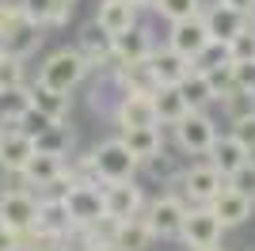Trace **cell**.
Returning <instances> with one entry per match:
<instances>
[{"label": "cell", "instance_id": "obj_7", "mask_svg": "<svg viewBox=\"0 0 255 251\" xmlns=\"http://www.w3.org/2000/svg\"><path fill=\"white\" fill-rule=\"evenodd\" d=\"M111 126L118 133L133 129V126H160L156 122V107H152V92H118V99L107 111Z\"/></svg>", "mask_w": 255, "mask_h": 251}, {"label": "cell", "instance_id": "obj_42", "mask_svg": "<svg viewBox=\"0 0 255 251\" xmlns=\"http://www.w3.org/2000/svg\"><path fill=\"white\" fill-rule=\"evenodd\" d=\"M221 4H229L233 11H240V15H248V11L255 8V0H221Z\"/></svg>", "mask_w": 255, "mask_h": 251}, {"label": "cell", "instance_id": "obj_8", "mask_svg": "<svg viewBox=\"0 0 255 251\" xmlns=\"http://www.w3.org/2000/svg\"><path fill=\"white\" fill-rule=\"evenodd\" d=\"M225 236V225L217 221L210 206H187V217H183V229H179V244L187 251L194 248H210V244H221Z\"/></svg>", "mask_w": 255, "mask_h": 251}, {"label": "cell", "instance_id": "obj_9", "mask_svg": "<svg viewBox=\"0 0 255 251\" xmlns=\"http://www.w3.org/2000/svg\"><path fill=\"white\" fill-rule=\"evenodd\" d=\"M38 221V194L27 187H4L0 190V225L11 232H27Z\"/></svg>", "mask_w": 255, "mask_h": 251}, {"label": "cell", "instance_id": "obj_5", "mask_svg": "<svg viewBox=\"0 0 255 251\" xmlns=\"http://www.w3.org/2000/svg\"><path fill=\"white\" fill-rule=\"evenodd\" d=\"M61 206L73 221V232L76 229H88L92 221H99L107 213L103 209V183H69L61 190Z\"/></svg>", "mask_w": 255, "mask_h": 251}, {"label": "cell", "instance_id": "obj_36", "mask_svg": "<svg viewBox=\"0 0 255 251\" xmlns=\"http://www.w3.org/2000/svg\"><path fill=\"white\" fill-rule=\"evenodd\" d=\"M27 80V61H15V57H0V88H8V84H23Z\"/></svg>", "mask_w": 255, "mask_h": 251}, {"label": "cell", "instance_id": "obj_31", "mask_svg": "<svg viewBox=\"0 0 255 251\" xmlns=\"http://www.w3.org/2000/svg\"><path fill=\"white\" fill-rule=\"evenodd\" d=\"M217 103H221L225 122H236V118H244V115H255V92H244V88H233V92L221 95Z\"/></svg>", "mask_w": 255, "mask_h": 251}, {"label": "cell", "instance_id": "obj_2", "mask_svg": "<svg viewBox=\"0 0 255 251\" xmlns=\"http://www.w3.org/2000/svg\"><path fill=\"white\" fill-rule=\"evenodd\" d=\"M164 129L171 133V145H175V152H183V156H206L210 145H213V137L221 133L210 111H191L187 118H179L175 126H164Z\"/></svg>", "mask_w": 255, "mask_h": 251}, {"label": "cell", "instance_id": "obj_45", "mask_svg": "<svg viewBox=\"0 0 255 251\" xmlns=\"http://www.w3.org/2000/svg\"><path fill=\"white\" fill-rule=\"evenodd\" d=\"M194 251H229L225 244H210V248H194Z\"/></svg>", "mask_w": 255, "mask_h": 251}, {"label": "cell", "instance_id": "obj_44", "mask_svg": "<svg viewBox=\"0 0 255 251\" xmlns=\"http://www.w3.org/2000/svg\"><path fill=\"white\" fill-rule=\"evenodd\" d=\"M92 251H122L118 244H99V248H92Z\"/></svg>", "mask_w": 255, "mask_h": 251}, {"label": "cell", "instance_id": "obj_37", "mask_svg": "<svg viewBox=\"0 0 255 251\" xmlns=\"http://www.w3.org/2000/svg\"><path fill=\"white\" fill-rule=\"evenodd\" d=\"M229 133H233L248 152H255V115H244V118H236V122H229Z\"/></svg>", "mask_w": 255, "mask_h": 251}, {"label": "cell", "instance_id": "obj_28", "mask_svg": "<svg viewBox=\"0 0 255 251\" xmlns=\"http://www.w3.org/2000/svg\"><path fill=\"white\" fill-rule=\"evenodd\" d=\"M179 92H183V99L191 103V111H210V107L217 103V95H213V88H210V80H206L202 69H191V73L183 76Z\"/></svg>", "mask_w": 255, "mask_h": 251}, {"label": "cell", "instance_id": "obj_35", "mask_svg": "<svg viewBox=\"0 0 255 251\" xmlns=\"http://www.w3.org/2000/svg\"><path fill=\"white\" fill-rule=\"evenodd\" d=\"M229 187H236L240 194H248V198H255V152L244 160V164L236 167L233 175H229Z\"/></svg>", "mask_w": 255, "mask_h": 251}, {"label": "cell", "instance_id": "obj_20", "mask_svg": "<svg viewBox=\"0 0 255 251\" xmlns=\"http://www.w3.org/2000/svg\"><path fill=\"white\" fill-rule=\"evenodd\" d=\"M149 65H152V76H156V84H179L183 76L194 69L191 57H183V53H175L171 46H160L149 53Z\"/></svg>", "mask_w": 255, "mask_h": 251}, {"label": "cell", "instance_id": "obj_10", "mask_svg": "<svg viewBox=\"0 0 255 251\" xmlns=\"http://www.w3.org/2000/svg\"><path fill=\"white\" fill-rule=\"evenodd\" d=\"M73 46L84 53L88 73H107V69L115 65V38H111L96 19H88L84 27H80V34H76Z\"/></svg>", "mask_w": 255, "mask_h": 251}, {"label": "cell", "instance_id": "obj_30", "mask_svg": "<svg viewBox=\"0 0 255 251\" xmlns=\"http://www.w3.org/2000/svg\"><path fill=\"white\" fill-rule=\"evenodd\" d=\"M206 0H156L152 11H156L164 23H175V19H191V15H202Z\"/></svg>", "mask_w": 255, "mask_h": 251}, {"label": "cell", "instance_id": "obj_24", "mask_svg": "<svg viewBox=\"0 0 255 251\" xmlns=\"http://www.w3.org/2000/svg\"><path fill=\"white\" fill-rule=\"evenodd\" d=\"M73 148H76V129L69 126V118H65V122H50L46 129H38V133H34V152L69 156Z\"/></svg>", "mask_w": 255, "mask_h": 251}, {"label": "cell", "instance_id": "obj_22", "mask_svg": "<svg viewBox=\"0 0 255 251\" xmlns=\"http://www.w3.org/2000/svg\"><path fill=\"white\" fill-rule=\"evenodd\" d=\"M248 156H252V152H248V148L240 145L233 133H217V137H213V145H210V152H206V160H210V164L217 167L225 179L233 175V171L244 164Z\"/></svg>", "mask_w": 255, "mask_h": 251}, {"label": "cell", "instance_id": "obj_19", "mask_svg": "<svg viewBox=\"0 0 255 251\" xmlns=\"http://www.w3.org/2000/svg\"><path fill=\"white\" fill-rule=\"evenodd\" d=\"M92 19H96L99 27L111 34V38H115V34L129 31V27L141 19V11L133 8L129 0H99V8H96V15H92Z\"/></svg>", "mask_w": 255, "mask_h": 251}, {"label": "cell", "instance_id": "obj_16", "mask_svg": "<svg viewBox=\"0 0 255 251\" xmlns=\"http://www.w3.org/2000/svg\"><path fill=\"white\" fill-rule=\"evenodd\" d=\"M156 50V34L145 23H133L129 31L115 34V61H149V53Z\"/></svg>", "mask_w": 255, "mask_h": 251}, {"label": "cell", "instance_id": "obj_6", "mask_svg": "<svg viewBox=\"0 0 255 251\" xmlns=\"http://www.w3.org/2000/svg\"><path fill=\"white\" fill-rule=\"evenodd\" d=\"M183 217H187V202L175 194V190H164L152 202H145V221L156 240H179Z\"/></svg>", "mask_w": 255, "mask_h": 251}, {"label": "cell", "instance_id": "obj_48", "mask_svg": "<svg viewBox=\"0 0 255 251\" xmlns=\"http://www.w3.org/2000/svg\"><path fill=\"white\" fill-rule=\"evenodd\" d=\"M73 251H84V248H73Z\"/></svg>", "mask_w": 255, "mask_h": 251}, {"label": "cell", "instance_id": "obj_38", "mask_svg": "<svg viewBox=\"0 0 255 251\" xmlns=\"http://www.w3.org/2000/svg\"><path fill=\"white\" fill-rule=\"evenodd\" d=\"M23 19H27V15H23L19 0H0V38H4L8 31H15Z\"/></svg>", "mask_w": 255, "mask_h": 251}, {"label": "cell", "instance_id": "obj_29", "mask_svg": "<svg viewBox=\"0 0 255 251\" xmlns=\"http://www.w3.org/2000/svg\"><path fill=\"white\" fill-rule=\"evenodd\" d=\"M27 111H31V80L0 88V115L8 118V122H19Z\"/></svg>", "mask_w": 255, "mask_h": 251}, {"label": "cell", "instance_id": "obj_41", "mask_svg": "<svg viewBox=\"0 0 255 251\" xmlns=\"http://www.w3.org/2000/svg\"><path fill=\"white\" fill-rule=\"evenodd\" d=\"M0 251H23L19 232H11L8 225H0Z\"/></svg>", "mask_w": 255, "mask_h": 251}, {"label": "cell", "instance_id": "obj_21", "mask_svg": "<svg viewBox=\"0 0 255 251\" xmlns=\"http://www.w3.org/2000/svg\"><path fill=\"white\" fill-rule=\"evenodd\" d=\"M152 107H156L160 126H175L179 118L191 115V103L183 99L179 84H156V88H152Z\"/></svg>", "mask_w": 255, "mask_h": 251}, {"label": "cell", "instance_id": "obj_32", "mask_svg": "<svg viewBox=\"0 0 255 251\" xmlns=\"http://www.w3.org/2000/svg\"><path fill=\"white\" fill-rule=\"evenodd\" d=\"M23 15L31 23H38L42 31H57V4L53 0H19Z\"/></svg>", "mask_w": 255, "mask_h": 251}, {"label": "cell", "instance_id": "obj_11", "mask_svg": "<svg viewBox=\"0 0 255 251\" xmlns=\"http://www.w3.org/2000/svg\"><path fill=\"white\" fill-rule=\"evenodd\" d=\"M145 187H137V179H122V183H103V209L107 217L126 221L145 209Z\"/></svg>", "mask_w": 255, "mask_h": 251}, {"label": "cell", "instance_id": "obj_47", "mask_svg": "<svg viewBox=\"0 0 255 251\" xmlns=\"http://www.w3.org/2000/svg\"><path fill=\"white\" fill-rule=\"evenodd\" d=\"M248 23H252V27H255V8H252V11H248Z\"/></svg>", "mask_w": 255, "mask_h": 251}, {"label": "cell", "instance_id": "obj_17", "mask_svg": "<svg viewBox=\"0 0 255 251\" xmlns=\"http://www.w3.org/2000/svg\"><path fill=\"white\" fill-rule=\"evenodd\" d=\"M34 156V137L19 126L0 133V171H23L27 160Z\"/></svg>", "mask_w": 255, "mask_h": 251}, {"label": "cell", "instance_id": "obj_15", "mask_svg": "<svg viewBox=\"0 0 255 251\" xmlns=\"http://www.w3.org/2000/svg\"><path fill=\"white\" fill-rule=\"evenodd\" d=\"M34 229L50 236V240H69L73 236V221L65 213L61 206V194H38V221H34Z\"/></svg>", "mask_w": 255, "mask_h": 251}, {"label": "cell", "instance_id": "obj_49", "mask_svg": "<svg viewBox=\"0 0 255 251\" xmlns=\"http://www.w3.org/2000/svg\"><path fill=\"white\" fill-rule=\"evenodd\" d=\"M248 251H252V248H248Z\"/></svg>", "mask_w": 255, "mask_h": 251}, {"label": "cell", "instance_id": "obj_46", "mask_svg": "<svg viewBox=\"0 0 255 251\" xmlns=\"http://www.w3.org/2000/svg\"><path fill=\"white\" fill-rule=\"evenodd\" d=\"M11 126H15V122H8V118L0 115V133H4V129H11Z\"/></svg>", "mask_w": 255, "mask_h": 251}, {"label": "cell", "instance_id": "obj_25", "mask_svg": "<svg viewBox=\"0 0 255 251\" xmlns=\"http://www.w3.org/2000/svg\"><path fill=\"white\" fill-rule=\"evenodd\" d=\"M179 171H183V164L175 152H168V145L160 152H152V156H141V167H137V175H145L149 183H160V187H171L179 179Z\"/></svg>", "mask_w": 255, "mask_h": 251}, {"label": "cell", "instance_id": "obj_18", "mask_svg": "<svg viewBox=\"0 0 255 251\" xmlns=\"http://www.w3.org/2000/svg\"><path fill=\"white\" fill-rule=\"evenodd\" d=\"M202 23H206V31H210V38L229 42L233 34H240L248 27V15L233 11L229 4H221V0H213V4H206V8H202Z\"/></svg>", "mask_w": 255, "mask_h": 251}, {"label": "cell", "instance_id": "obj_13", "mask_svg": "<svg viewBox=\"0 0 255 251\" xmlns=\"http://www.w3.org/2000/svg\"><path fill=\"white\" fill-rule=\"evenodd\" d=\"M206 206L217 213V221H221L225 229H240V225H248L252 221V209H255V198H248V194H240L236 187H229V179H225V187L213 194Z\"/></svg>", "mask_w": 255, "mask_h": 251}, {"label": "cell", "instance_id": "obj_43", "mask_svg": "<svg viewBox=\"0 0 255 251\" xmlns=\"http://www.w3.org/2000/svg\"><path fill=\"white\" fill-rule=\"evenodd\" d=\"M129 4H133L137 11H152V4H156V0H129Z\"/></svg>", "mask_w": 255, "mask_h": 251}, {"label": "cell", "instance_id": "obj_40", "mask_svg": "<svg viewBox=\"0 0 255 251\" xmlns=\"http://www.w3.org/2000/svg\"><path fill=\"white\" fill-rule=\"evenodd\" d=\"M53 4H57V31H61V27H69V19H73L80 0H53Z\"/></svg>", "mask_w": 255, "mask_h": 251}, {"label": "cell", "instance_id": "obj_12", "mask_svg": "<svg viewBox=\"0 0 255 251\" xmlns=\"http://www.w3.org/2000/svg\"><path fill=\"white\" fill-rule=\"evenodd\" d=\"M164 46H171L175 53H183V57H198V53L210 46V31H206L202 15H191V19H175L168 23V34H164Z\"/></svg>", "mask_w": 255, "mask_h": 251}, {"label": "cell", "instance_id": "obj_26", "mask_svg": "<svg viewBox=\"0 0 255 251\" xmlns=\"http://www.w3.org/2000/svg\"><path fill=\"white\" fill-rule=\"evenodd\" d=\"M31 107L42 111L50 122H65L69 111H73V95L69 92H53V88H46V84L31 80Z\"/></svg>", "mask_w": 255, "mask_h": 251}, {"label": "cell", "instance_id": "obj_27", "mask_svg": "<svg viewBox=\"0 0 255 251\" xmlns=\"http://www.w3.org/2000/svg\"><path fill=\"white\" fill-rule=\"evenodd\" d=\"M122 141H126V148L133 152V156H152V152H160V148L168 145V129L164 126H133V129H122Z\"/></svg>", "mask_w": 255, "mask_h": 251}, {"label": "cell", "instance_id": "obj_34", "mask_svg": "<svg viewBox=\"0 0 255 251\" xmlns=\"http://www.w3.org/2000/svg\"><path fill=\"white\" fill-rule=\"evenodd\" d=\"M225 46H229V61H252V57H255V27L248 23L244 31L233 34Z\"/></svg>", "mask_w": 255, "mask_h": 251}, {"label": "cell", "instance_id": "obj_23", "mask_svg": "<svg viewBox=\"0 0 255 251\" xmlns=\"http://www.w3.org/2000/svg\"><path fill=\"white\" fill-rule=\"evenodd\" d=\"M115 244H118L122 251H149L152 244H156V236H152V229H149V221H145V209H141V213H133V217H126V221H118Z\"/></svg>", "mask_w": 255, "mask_h": 251}, {"label": "cell", "instance_id": "obj_39", "mask_svg": "<svg viewBox=\"0 0 255 251\" xmlns=\"http://www.w3.org/2000/svg\"><path fill=\"white\" fill-rule=\"evenodd\" d=\"M233 80H236V88L255 92V57L252 61H233Z\"/></svg>", "mask_w": 255, "mask_h": 251}, {"label": "cell", "instance_id": "obj_14", "mask_svg": "<svg viewBox=\"0 0 255 251\" xmlns=\"http://www.w3.org/2000/svg\"><path fill=\"white\" fill-rule=\"evenodd\" d=\"M46 46V31L38 27V23L23 19L15 31H8L4 38H0V50L8 53V57H15V61H31V57H38V50Z\"/></svg>", "mask_w": 255, "mask_h": 251}, {"label": "cell", "instance_id": "obj_1", "mask_svg": "<svg viewBox=\"0 0 255 251\" xmlns=\"http://www.w3.org/2000/svg\"><path fill=\"white\" fill-rule=\"evenodd\" d=\"M88 76H92V73H88L84 53L76 50V46H57V50H50L42 57L34 80L46 84V88H53V92H69V95H73L80 84H88Z\"/></svg>", "mask_w": 255, "mask_h": 251}, {"label": "cell", "instance_id": "obj_33", "mask_svg": "<svg viewBox=\"0 0 255 251\" xmlns=\"http://www.w3.org/2000/svg\"><path fill=\"white\" fill-rule=\"evenodd\" d=\"M206 73V80H210V88H213V95L221 99V95H229L236 88V80H233V61H217V65H210V69H202Z\"/></svg>", "mask_w": 255, "mask_h": 251}, {"label": "cell", "instance_id": "obj_4", "mask_svg": "<svg viewBox=\"0 0 255 251\" xmlns=\"http://www.w3.org/2000/svg\"><path fill=\"white\" fill-rule=\"evenodd\" d=\"M221 187H225V175L202 156V160H194L191 167H183L179 179H175L168 190H175V194H179L187 206H206V202H210Z\"/></svg>", "mask_w": 255, "mask_h": 251}, {"label": "cell", "instance_id": "obj_3", "mask_svg": "<svg viewBox=\"0 0 255 251\" xmlns=\"http://www.w3.org/2000/svg\"><path fill=\"white\" fill-rule=\"evenodd\" d=\"M92 164H96V179L99 183H122V179H137L141 160L126 148L122 137H103L96 148H92Z\"/></svg>", "mask_w": 255, "mask_h": 251}]
</instances>
